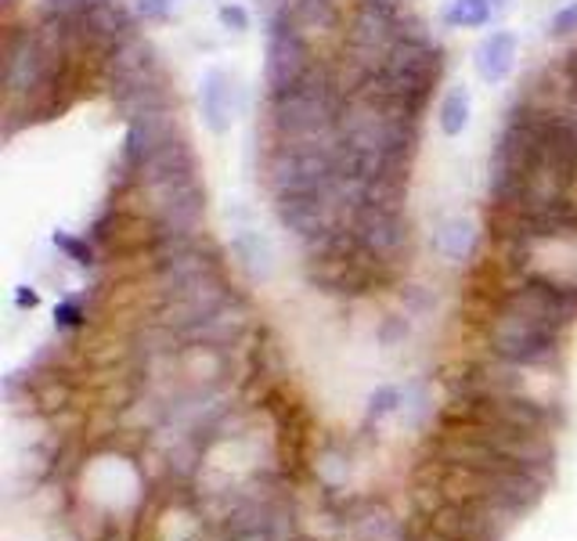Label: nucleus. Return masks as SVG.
Returning a JSON list of instances; mask_svg holds the SVG:
<instances>
[{
    "label": "nucleus",
    "mask_w": 577,
    "mask_h": 541,
    "mask_svg": "<svg viewBox=\"0 0 577 541\" xmlns=\"http://www.w3.org/2000/svg\"><path fill=\"white\" fill-rule=\"evenodd\" d=\"M577 192V138L549 102L512 108L487 159V203L506 217L563 210Z\"/></svg>",
    "instance_id": "1"
},
{
    "label": "nucleus",
    "mask_w": 577,
    "mask_h": 541,
    "mask_svg": "<svg viewBox=\"0 0 577 541\" xmlns=\"http://www.w3.org/2000/svg\"><path fill=\"white\" fill-rule=\"evenodd\" d=\"M347 83L325 61L297 88L267 97V145H336V123Z\"/></svg>",
    "instance_id": "2"
},
{
    "label": "nucleus",
    "mask_w": 577,
    "mask_h": 541,
    "mask_svg": "<svg viewBox=\"0 0 577 541\" xmlns=\"http://www.w3.org/2000/svg\"><path fill=\"white\" fill-rule=\"evenodd\" d=\"M404 199H408V181H376L361 188L350 206L347 231L376 264H394L408 250L412 225Z\"/></svg>",
    "instance_id": "3"
},
{
    "label": "nucleus",
    "mask_w": 577,
    "mask_h": 541,
    "mask_svg": "<svg viewBox=\"0 0 577 541\" xmlns=\"http://www.w3.org/2000/svg\"><path fill=\"white\" fill-rule=\"evenodd\" d=\"M440 77H445V47L429 36L419 22H412L394 51L386 55L383 69L372 80L379 91L397 97L412 113H426L429 97H434Z\"/></svg>",
    "instance_id": "4"
},
{
    "label": "nucleus",
    "mask_w": 577,
    "mask_h": 541,
    "mask_svg": "<svg viewBox=\"0 0 577 541\" xmlns=\"http://www.w3.org/2000/svg\"><path fill=\"white\" fill-rule=\"evenodd\" d=\"M412 26V19H404L401 8H386L379 0H361L354 8V15L347 22V36H343V61H347V91L368 83L379 77L386 55L394 51L404 30Z\"/></svg>",
    "instance_id": "5"
},
{
    "label": "nucleus",
    "mask_w": 577,
    "mask_h": 541,
    "mask_svg": "<svg viewBox=\"0 0 577 541\" xmlns=\"http://www.w3.org/2000/svg\"><path fill=\"white\" fill-rule=\"evenodd\" d=\"M272 206H275V217H278L281 231L297 239L303 250H311V245L333 239L336 231L347 228L354 192H350L347 181L336 177L333 184H322V188L275 195Z\"/></svg>",
    "instance_id": "6"
},
{
    "label": "nucleus",
    "mask_w": 577,
    "mask_h": 541,
    "mask_svg": "<svg viewBox=\"0 0 577 541\" xmlns=\"http://www.w3.org/2000/svg\"><path fill=\"white\" fill-rule=\"evenodd\" d=\"M145 195V210L155 228V239L170 235H199L203 220H206V184L199 170H184V174L141 184L138 188Z\"/></svg>",
    "instance_id": "7"
},
{
    "label": "nucleus",
    "mask_w": 577,
    "mask_h": 541,
    "mask_svg": "<svg viewBox=\"0 0 577 541\" xmlns=\"http://www.w3.org/2000/svg\"><path fill=\"white\" fill-rule=\"evenodd\" d=\"M339 177L336 145H267L264 156V188L267 195H292L322 188Z\"/></svg>",
    "instance_id": "8"
},
{
    "label": "nucleus",
    "mask_w": 577,
    "mask_h": 541,
    "mask_svg": "<svg viewBox=\"0 0 577 541\" xmlns=\"http://www.w3.org/2000/svg\"><path fill=\"white\" fill-rule=\"evenodd\" d=\"M491 347L506 365L538 368L559 358V329L501 307V314L491 325Z\"/></svg>",
    "instance_id": "9"
},
{
    "label": "nucleus",
    "mask_w": 577,
    "mask_h": 541,
    "mask_svg": "<svg viewBox=\"0 0 577 541\" xmlns=\"http://www.w3.org/2000/svg\"><path fill=\"white\" fill-rule=\"evenodd\" d=\"M314 66H322V58L311 51V44L292 30V22L286 15V8H278L272 22H267V55H264V83L267 97L281 94L311 72Z\"/></svg>",
    "instance_id": "10"
},
{
    "label": "nucleus",
    "mask_w": 577,
    "mask_h": 541,
    "mask_svg": "<svg viewBox=\"0 0 577 541\" xmlns=\"http://www.w3.org/2000/svg\"><path fill=\"white\" fill-rule=\"evenodd\" d=\"M138 11L127 0H91L88 11L72 22L80 51H97L108 55L113 47H119L127 36L138 33Z\"/></svg>",
    "instance_id": "11"
},
{
    "label": "nucleus",
    "mask_w": 577,
    "mask_h": 541,
    "mask_svg": "<svg viewBox=\"0 0 577 541\" xmlns=\"http://www.w3.org/2000/svg\"><path fill=\"white\" fill-rule=\"evenodd\" d=\"M105 88L108 94H119V91H130V88H141V83H152V80H163V61H159V51L149 36L134 33L127 36L119 47L105 55Z\"/></svg>",
    "instance_id": "12"
},
{
    "label": "nucleus",
    "mask_w": 577,
    "mask_h": 541,
    "mask_svg": "<svg viewBox=\"0 0 577 541\" xmlns=\"http://www.w3.org/2000/svg\"><path fill=\"white\" fill-rule=\"evenodd\" d=\"M286 15L292 22L311 51L318 58H325L328 47H343V36H347V22H343V11L336 0H286Z\"/></svg>",
    "instance_id": "13"
},
{
    "label": "nucleus",
    "mask_w": 577,
    "mask_h": 541,
    "mask_svg": "<svg viewBox=\"0 0 577 541\" xmlns=\"http://www.w3.org/2000/svg\"><path fill=\"white\" fill-rule=\"evenodd\" d=\"M181 134V123L177 113H163V116H149V119H138V123H127V138H123V149H119V181H130L138 177V170L145 166L155 149H163L170 138Z\"/></svg>",
    "instance_id": "14"
},
{
    "label": "nucleus",
    "mask_w": 577,
    "mask_h": 541,
    "mask_svg": "<svg viewBox=\"0 0 577 541\" xmlns=\"http://www.w3.org/2000/svg\"><path fill=\"white\" fill-rule=\"evenodd\" d=\"M235 77L228 69H206V77L199 83V108H203V123L210 127V134H228L231 123H235Z\"/></svg>",
    "instance_id": "15"
},
{
    "label": "nucleus",
    "mask_w": 577,
    "mask_h": 541,
    "mask_svg": "<svg viewBox=\"0 0 577 541\" xmlns=\"http://www.w3.org/2000/svg\"><path fill=\"white\" fill-rule=\"evenodd\" d=\"M517 58H520V36L512 30H491L473 47V72L484 83H501L517 69Z\"/></svg>",
    "instance_id": "16"
},
{
    "label": "nucleus",
    "mask_w": 577,
    "mask_h": 541,
    "mask_svg": "<svg viewBox=\"0 0 577 541\" xmlns=\"http://www.w3.org/2000/svg\"><path fill=\"white\" fill-rule=\"evenodd\" d=\"M437 245H440V253L448 256L451 264H462V261H470L473 250H476V225L470 217H451L440 225L437 231Z\"/></svg>",
    "instance_id": "17"
},
{
    "label": "nucleus",
    "mask_w": 577,
    "mask_h": 541,
    "mask_svg": "<svg viewBox=\"0 0 577 541\" xmlns=\"http://www.w3.org/2000/svg\"><path fill=\"white\" fill-rule=\"evenodd\" d=\"M470 116H473V94L470 88H451L445 97H440V108H437V127L445 138H462L465 127H470Z\"/></svg>",
    "instance_id": "18"
},
{
    "label": "nucleus",
    "mask_w": 577,
    "mask_h": 541,
    "mask_svg": "<svg viewBox=\"0 0 577 541\" xmlns=\"http://www.w3.org/2000/svg\"><path fill=\"white\" fill-rule=\"evenodd\" d=\"M491 19H495L491 0H448V8L440 11L448 30H484Z\"/></svg>",
    "instance_id": "19"
},
{
    "label": "nucleus",
    "mask_w": 577,
    "mask_h": 541,
    "mask_svg": "<svg viewBox=\"0 0 577 541\" xmlns=\"http://www.w3.org/2000/svg\"><path fill=\"white\" fill-rule=\"evenodd\" d=\"M217 22H220V30H228V33H250L253 15H250V8L239 4V0H228V4L217 8Z\"/></svg>",
    "instance_id": "20"
},
{
    "label": "nucleus",
    "mask_w": 577,
    "mask_h": 541,
    "mask_svg": "<svg viewBox=\"0 0 577 541\" xmlns=\"http://www.w3.org/2000/svg\"><path fill=\"white\" fill-rule=\"evenodd\" d=\"M91 0H41L36 15L44 19H58V22H77L83 11H88Z\"/></svg>",
    "instance_id": "21"
},
{
    "label": "nucleus",
    "mask_w": 577,
    "mask_h": 541,
    "mask_svg": "<svg viewBox=\"0 0 577 541\" xmlns=\"http://www.w3.org/2000/svg\"><path fill=\"white\" fill-rule=\"evenodd\" d=\"M577 33V0H570V4H563L556 15L549 19V36L552 41H567V36Z\"/></svg>",
    "instance_id": "22"
},
{
    "label": "nucleus",
    "mask_w": 577,
    "mask_h": 541,
    "mask_svg": "<svg viewBox=\"0 0 577 541\" xmlns=\"http://www.w3.org/2000/svg\"><path fill=\"white\" fill-rule=\"evenodd\" d=\"M130 4L145 26H159V22L170 19V4H174V0H130Z\"/></svg>",
    "instance_id": "23"
},
{
    "label": "nucleus",
    "mask_w": 577,
    "mask_h": 541,
    "mask_svg": "<svg viewBox=\"0 0 577 541\" xmlns=\"http://www.w3.org/2000/svg\"><path fill=\"white\" fill-rule=\"evenodd\" d=\"M55 245L69 256V261L91 264V245H88V239H77V235H66V231H55Z\"/></svg>",
    "instance_id": "24"
},
{
    "label": "nucleus",
    "mask_w": 577,
    "mask_h": 541,
    "mask_svg": "<svg viewBox=\"0 0 577 541\" xmlns=\"http://www.w3.org/2000/svg\"><path fill=\"white\" fill-rule=\"evenodd\" d=\"M563 80H567L570 88H577V47H570L567 58H563Z\"/></svg>",
    "instance_id": "25"
},
{
    "label": "nucleus",
    "mask_w": 577,
    "mask_h": 541,
    "mask_svg": "<svg viewBox=\"0 0 577 541\" xmlns=\"http://www.w3.org/2000/svg\"><path fill=\"white\" fill-rule=\"evenodd\" d=\"M512 4V0H491V8H495V15H501V11H506Z\"/></svg>",
    "instance_id": "26"
},
{
    "label": "nucleus",
    "mask_w": 577,
    "mask_h": 541,
    "mask_svg": "<svg viewBox=\"0 0 577 541\" xmlns=\"http://www.w3.org/2000/svg\"><path fill=\"white\" fill-rule=\"evenodd\" d=\"M379 4H386V8H401V11H404V0H379Z\"/></svg>",
    "instance_id": "27"
}]
</instances>
